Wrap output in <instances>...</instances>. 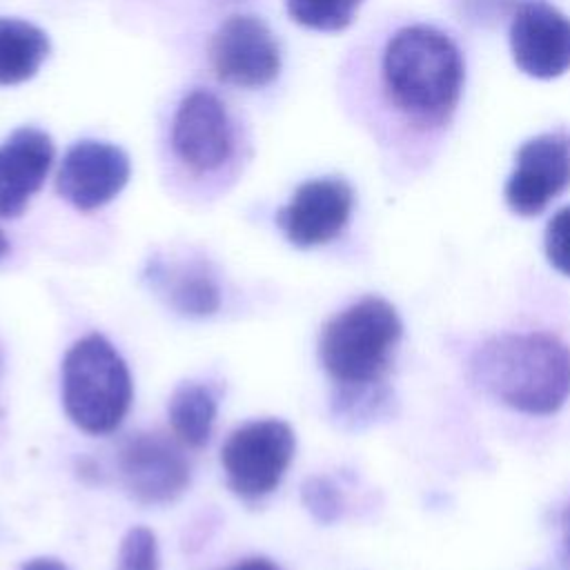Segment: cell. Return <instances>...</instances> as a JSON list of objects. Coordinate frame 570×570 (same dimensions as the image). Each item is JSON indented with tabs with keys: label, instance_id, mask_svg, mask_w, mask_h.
<instances>
[{
	"label": "cell",
	"instance_id": "cell-14",
	"mask_svg": "<svg viewBox=\"0 0 570 570\" xmlns=\"http://www.w3.org/2000/svg\"><path fill=\"white\" fill-rule=\"evenodd\" d=\"M147 278L151 287L183 316H212L220 307V289L207 265L180 263L149 265Z\"/></svg>",
	"mask_w": 570,
	"mask_h": 570
},
{
	"label": "cell",
	"instance_id": "cell-23",
	"mask_svg": "<svg viewBox=\"0 0 570 570\" xmlns=\"http://www.w3.org/2000/svg\"><path fill=\"white\" fill-rule=\"evenodd\" d=\"M22 570H67V566L58 559H51V557H38V559H31L22 566Z\"/></svg>",
	"mask_w": 570,
	"mask_h": 570
},
{
	"label": "cell",
	"instance_id": "cell-9",
	"mask_svg": "<svg viewBox=\"0 0 570 570\" xmlns=\"http://www.w3.org/2000/svg\"><path fill=\"white\" fill-rule=\"evenodd\" d=\"M129 174V156L118 145L107 140H78L60 160L56 191L78 212H94L122 191Z\"/></svg>",
	"mask_w": 570,
	"mask_h": 570
},
{
	"label": "cell",
	"instance_id": "cell-17",
	"mask_svg": "<svg viewBox=\"0 0 570 570\" xmlns=\"http://www.w3.org/2000/svg\"><path fill=\"white\" fill-rule=\"evenodd\" d=\"M332 416L345 428H363L385 416L392 407V390L385 381L367 385H336Z\"/></svg>",
	"mask_w": 570,
	"mask_h": 570
},
{
	"label": "cell",
	"instance_id": "cell-25",
	"mask_svg": "<svg viewBox=\"0 0 570 570\" xmlns=\"http://www.w3.org/2000/svg\"><path fill=\"white\" fill-rule=\"evenodd\" d=\"M568 548H570V525H568Z\"/></svg>",
	"mask_w": 570,
	"mask_h": 570
},
{
	"label": "cell",
	"instance_id": "cell-2",
	"mask_svg": "<svg viewBox=\"0 0 570 570\" xmlns=\"http://www.w3.org/2000/svg\"><path fill=\"white\" fill-rule=\"evenodd\" d=\"M470 376L512 410L552 414L570 396V347L546 332L501 334L472 354Z\"/></svg>",
	"mask_w": 570,
	"mask_h": 570
},
{
	"label": "cell",
	"instance_id": "cell-3",
	"mask_svg": "<svg viewBox=\"0 0 570 570\" xmlns=\"http://www.w3.org/2000/svg\"><path fill=\"white\" fill-rule=\"evenodd\" d=\"M401 332L396 309L379 296H365L325 323L318 341L321 363L336 385L381 383Z\"/></svg>",
	"mask_w": 570,
	"mask_h": 570
},
{
	"label": "cell",
	"instance_id": "cell-20",
	"mask_svg": "<svg viewBox=\"0 0 570 570\" xmlns=\"http://www.w3.org/2000/svg\"><path fill=\"white\" fill-rule=\"evenodd\" d=\"M301 499L318 523H332L343 512V497L338 488L325 476H309L301 488Z\"/></svg>",
	"mask_w": 570,
	"mask_h": 570
},
{
	"label": "cell",
	"instance_id": "cell-4",
	"mask_svg": "<svg viewBox=\"0 0 570 570\" xmlns=\"http://www.w3.org/2000/svg\"><path fill=\"white\" fill-rule=\"evenodd\" d=\"M134 396L131 374L116 347L100 334L76 341L62 361V407L87 434L114 432Z\"/></svg>",
	"mask_w": 570,
	"mask_h": 570
},
{
	"label": "cell",
	"instance_id": "cell-10",
	"mask_svg": "<svg viewBox=\"0 0 570 570\" xmlns=\"http://www.w3.org/2000/svg\"><path fill=\"white\" fill-rule=\"evenodd\" d=\"M570 183V138L541 134L523 142L505 183V203L519 216L541 214Z\"/></svg>",
	"mask_w": 570,
	"mask_h": 570
},
{
	"label": "cell",
	"instance_id": "cell-8",
	"mask_svg": "<svg viewBox=\"0 0 570 570\" xmlns=\"http://www.w3.org/2000/svg\"><path fill=\"white\" fill-rule=\"evenodd\" d=\"M118 472L129 497L142 505L169 503L189 485V461L163 432L129 434L118 448Z\"/></svg>",
	"mask_w": 570,
	"mask_h": 570
},
{
	"label": "cell",
	"instance_id": "cell-1",
	"mask_svg": "<svg viewBox=\"0 0 570 570\" xmlns=\"http://www.w3.org/2000/svg\"><path fill=\"white\" fill-rule=\"evenodd\" d=\"M383 89L392 107L421 129L441 127L463 91V58L454 40L436 27L399 29L381 58Z\"/></svg>",
	"mask_w": 570,
	"mask_h": 570
},
{
	"label": "cell",
	"instance_id": "cell-7",
	"mask_svg": "<svg viewBox=\"0 0 570 570\" xmlns=\"http://www.w3.org/2000/svg\"><path fill=\"white\" fill-rule=\"evenodd\" d=\"M214 76L238 89H261L281 71V47L269 24L254 13L225 18L209 40Z\"/></svg>",
	"mask_w": 570,
	"mask_h": 570
},
{
	"label": "cell",
	"instance_id": "cell-19",
	"mask_svg": "<svg viewBox=\"0 0 570 570\" xmlns=\"http://www.w3.org/2000/svg\"><path fill=\"white\" fill-rule=\"evenodd\" d=\"M116 570H158V543L149 528L136 525L125 534Z\"/></svg>",
	"mask_w": 570,
	"mask_h": 570
},
{
	"label": "cell",
	"instance_id": "cell-13",
	"mask_svg": "<svg viewBox=\"0 0 570 570\" xmlns=\"http://www.w3.org/2000/svg\"><path fill=\"white\" fill-rule=\"evenodd\" d=\"M56 147L47 131L18 127L0 142V218H18L40 191Z\"/></svg>",
	"mask_w": 570,
	"mask_h": 570
},
{
	"label": "cell",
	"instance_id": "cell-22",
	"mask_svg": "<svg viewBox=\"0 0 570 570\" xmlns=\"http://www.w3.org/2000/svg\"><path fill=\"white\" fill-rule=\"evenodd\" d=\"M223 570H278V568L265 557H247V559H240Z\"/></svg>",
	"mask_w": 570,
	"mask_h": 570
},
{
	"label": "cell",
	"instance_id": "cell-24",
	"mask_svg": "<svg viewBox=\"0 0 570 570\" xmlns=\"http://www.w3.org/2000/svg\"><path fill=\"white\" fill-rule=\"evenodd\" d=\"M7 252H9V240H7V236L0 232V261L7 256Z\"/></svg>",
	"mask_w": 570,
	"mask_h": 570
},
{
	"label": "cell",
	"instance_id": "cell-21",
	"mask_svg": "<svg viewBox=\"0 0 570 570\" xmlns=\"http://www.w3.org/2000/svg\"><path fill=\"white\" fill-rule=\"evenodd\" d=\"M546 256L550 265L570 276V205L559 209L546 227Z\"/></svg>",
	"mask_w": 570,
	"mask_h": 570
},
{
	"label": "cell",
	"instance_id": "cell-15",
	"mask_svg": "<svg viewBox=\"0 0 570 570\" xmlns=\"http://www.w3.org/2000/svg\"><path fill=\"white\" fill-rule=\"evenodd\" d=\"M49 49V36L38 24L0 16V85L11 87L33 78Z\"/></svg>",
	"mask_w": 570,
	"mask_h": 570
},
{
	"label": "cell",
	"instance_id": "cell-16",
	"mask_svg": "<svg viewBox=\"0 0 570 570\" xmlns=\"http://www.w3.org/2000/svg\"><path fill=\"white\" fill-rule=\"evenodd\" d=\"M218 399L216 392L196 381L180 383L167 403V416L176 439L187 448H203L216 421Z\"/></svg>",
	"mask_w": 570,
	"mask_h": 570
},
{
	"label": "cell",
	"instance_id": "cell-11",
	"mask_svg": "<svg viewBox=\"0 0 570 570\" xmlns=\"http://www.w3.org/2000/svg\"><path fill=\"white\" fill-rule=\"evenodd\" d=\"M510 51L514 65L541 80L570 69V18L546 0H523L510 22Z\"/></svg>",
	"mask_w": 570,
	"mask_h": 570
},
{
	"label": "cell",
	"instance_id": "cell-18",
	"mask_svg": "<svg viewBox=\"0 0 570 570\" xmlns=\"http://www.w3.org/2000/svg\"><path fill=\"white\" fill-rule=\"evenodd\" d=\"M363 0H285L287 13L314 31H341L352 24Z\"/></svg>",
	"mask_w": 570,
	"mask_h": 570
},
{
	"label": "cell",
	"instance_id": "cell-5",
	"mask_svg": "<svg viewBox=\"0 0 570 570\" xmlns=\"http://www.w3.org/2000/svg\"><path fill=\"white\" fill-rule=\"evenodd\" d=\"M294 448V430L281 419H258L236 428L220 450L229 490L243 501L272 494L292 463Z\"/></svg>",
	"mask_w": 570,
	"mask_h": 570
},
{
	"label": "cell",
	"instance_id": "cell-6",
	"mask_svg": "<svg viewBox=\"0 0 570 570\" xmlns=\"http://www.w3.org/2000/svg\"><path fill=\"white\" fill-rule=\"evenodd\" d=\"M169 142L189 171L223 169L236 151V129L223 98L205 87L187 91L174 111Z\"/></svg>",
	"mask_w": 570,
	"mask_h": 570
},
{
	"label": "cell",
	"instance_id": "cell-12",
	"mask_svg": "<svg viewBox=\"0 0 570 570\" xmlns=\"http://www.w3.org/2000/svg\"><path fill=\"white\" fill-rule=\"evenodd\" d=\"M354 191L336 176L314 178L296 187L289 203L276 212V225L296 247H316L334 240L350 220Z\"/></svg>",
	"mask_w": 570,
	"mask_h": 570
}]
</instances>
